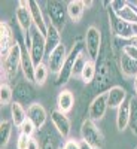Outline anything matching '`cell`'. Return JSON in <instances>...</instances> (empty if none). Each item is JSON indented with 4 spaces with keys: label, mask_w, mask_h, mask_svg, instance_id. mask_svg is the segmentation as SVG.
<instances>
[{
    "label": "cell",
    "mask_w": 137,
    "mask_h": 149,
    "mask_svg": "<svg viewBox=\"0 0 137 149\" xmlns=\"http://www.w3.org/2000/svg\"><path fill=\"white\" fill-rule=\"evenodd\" d=\"M134 91H136V95H137V76L134 78Z\"/></svg>",
    "instance_id": "ab89813d"
},
{
    "label": "cell",
    "mask_w": 137,
    "mask_h": 149,
    "mask_svg": "<svg viewBox=\"0 0 137 149\" xmlns=\"http://www.w3.org/2000/svg\"><path fill=\"white\" fill-rule=\"evenodd\" d=\"M45 42H46V52H48V54H51L58 45H61L60 31L52 26L51 22L48 24V31H46V34H45Z\"/></svg>",
    "instance_id": "603a6c76"
},
{
    "label": "cell",
    "mask_w": 137,
    "mask_h": 149,
    "mask_svg": "<svg viewBox=\"0 0 137 149\" xmlns=\"http://www.w3.org/2000/svg\"><path fill=\"white\" fill-rule=\"evenodd\" d=\"M10 118H12V124H14L17 128H19L22 124L29 119L27 110L24 109L22 104H19L17 102H12V104H10Z\"/></svg>",
    "instance_id": "7402d4cb"
},
{
    "label": "cell",
    "mask_w": 137,
    "mask_h": 149,
    "mask_svg": "<svg viewBox=\"0 0 137 149\" xmlns=\"http://www.w3.org/2000/svg\"><path fill=\"white\" fill-rule=\"evenodd\" d=\"M40 149H58V148H57V140H55L54 134H52L51 131H46V133L42 136Z\"/></svg>",
    "instance_id": "4dcf8cb0"
},
{
    "label": "cell",
    "mask_w": 137,
    "mask_h": 149,
    "mask_svg": "<svg viewBox=\"0 0 137 149\" xmlns=\"http://www.w3.org/2000/svg\"><path fill=\"white\" fill-rule=\"evenodd\" d=\"M30 139H31V137H29V136L19 134L18 139H17V149H29Z\"/></svg>",
    "instance_id": "836d02e7"
},
{
    "label": "cell",
    "mask_w": 137,
    "mask_h": 149,
    "mask_svg": "<svg viewBox=\"0 0 137 149\" xmlns=\"http://www.w3.org/2000/svg\"><path fill=\"white\" fill-rule=\"evenodd\" d=\"M110 9L112 12L122 21H125L131 26H137V8L133 6L130 2H121V0H112Z\"/></svg>",
    "instance_id": "52a82bcc"
},
{
    "label": "cell",
    "mask_w": 137,
    "mask_h": 149,
    "mask_svg": "<svg viewBox=\"0 0 137 149\" xmlns=\"http://www.w3.org/2000/svg\"><path fill=\"white\" fill-rule=\"evenodd\" d=\"M15 43H17V39L14 36V31H12L8 22L2 21L0 22V55H2V60L8 55V52Z\"/></svg>",
    "instance_id": "7c38bea8"
},
{
    "label": "cell",
    "mask_w": 137,
    "mask_h": 149,
    "mask_svg": "<svg viewBox=\"0 0 137 149\" xmlns=\"http://www.w3.org/2000/svg\"><path fill=\"white\" fill-rule=\"evenodd\" d=\"M130 130L137 136V95L130 98Z\"/></svg>",
    "instance_id": "83f0119b"
},
{
    "label": "cell",
    "mask_w": 137,
    "mask_h": 149,
    "mask_svg": "<svg viewBox=\"0 0 137 149\" xmlns=\"http://www.w3.org/2000/svg\"><path fill=\"white\" fill-rule=\"evenodd\" d=\"M119 67L124 76H128V78L137 76V60H133L125 54H122L119 57Z\"/></svg>",
    "instance_id": "cb8c5ba5"
},
{
    "label": "cell",
    "mask_w": 137,
    "mask_h": 149,
    "mask_svg": "<svg viewBox=\"0 0 137 149\" xmlns=\"http://www.w3.org/2000/svg\"><path fill=\"white\" fill-rule=\"evenodd\" d=\"M107 17H109V21H110V27H112V31L113 34L118 37V39H122V40H130L131 37L136 34V30H134V26L119 19L112 9H107Z\"/></svg>",
    "instance_id": "9c48e42d"
},
{
    "label": "cell",
    "mask_w": 137,
    "mask_h": 149,
    "mask_svg": "<svg viewBox=\"0 0 137 149\" xmlns=\"http://www.w3.org/2000/svg\"><path fill=\"white\" fill-rule=\"evenodd\" d=\"M46 12H48V17L51 24L58 30L61 31L66 26V18L67 15V6L64 8V5L58 2V0H49L46 2Z\"/></svg>",
    "instance_id": "8992f818"
},
{
    "label": "cell",
    "mask_w": 137,
    "mask_h": 149,
    "mask_svg": "<svg viewBox=\"0 0 137 149\" xmlns=\"http://www.w3.org/2000/svg\"><path fill=\"white\" fill-rule=\"evenodd\" d=\"M12 125L14 124L6 121V119H2L0 122V146L2 149H5L10 140V136H12Z\"/></svg>",
    "instance_id": "484cf974"
},
{
    "label": "cell",
    "mask_w": 137,
    "mask_h": 149,
    "mask_svg": "<svg viewBox=\"0 0 137 149\" xmlns=\"http://www.w3.org/2000/svg\"><path fill=\"white\" fill-rule=\"evenodd\" d=\"M60 149H63V148H60Z\"/></svg>",
    "instance_id": "7bdbcfd3"
},
{
    "label": "cell",
    "mask_w": 137,
    "mask_h": 149,
    "mask_svg": "<svg viewBox=\"0 0 137 149\" xmlns=\"http://www.w3.org/2000/svg\"><path fill=\"white\" fill-rule=\"evenodd\" d=\"M85 3V8H91L92 6V2H83Z\"/></svg>",
    "instance_id": "60d3db41"
},
{
    "label": "cell",
    "mask_w": 137,
    "mask_h": 149,
    "mask_svg": "<svg viewBox=\"0 0 137 149\" xmlns=\"http://www.w3.org/2000/svg\"><path fill=\"white\" fill-rule=\"evenodd\" d=\"M29 9H30V14H31V19H33V24H34V29L39 31L40 34L45 36L46 31H48V22L43 18V14H42V9H40L39 3L34 2V0H29Z\"/></svg>",
    "instance_id": "e0dca14e"
},
{
    "label": "cell",
    "mask_w": 137,
    "mask_h": 149,
    "mask_svg": "<svg viewBox=\"0 0 137 149\" xmlns=\"http://www.w3.org/2000/svg\"><path fill=\"white\" fill-rule=\"evenodd\" d=\"M79 146H81V149H94L92 146H90L88 143L83 142V140H81V142H79Z\"/></svg>",
    "instance_id": "f35d334b"
},
{
    "label": "cell",
    "mask_w": 137,
    "mask_h": 149,
    "mask_svg": "<svg viewBox=\"0 0 137 149\" xmlns=\"http://www.w3.org/2000/svg\"><path fill=\"white\" fill-rule=\"evenodd\" d=\"M86 61H88V60L83 57V54L79 55V58L76 60V64H74L73 76H81V73H82V70H83V67H85V64H86Z\"/></svg>",
    "instance_id": "d6a6232c"
},
{
    "label": "cell",
    "mask_w": 137,
    "mask_h": 149,
    "mask_svg": "<svg viewBox=\"0 0 137 149\" xmlns=\"http://www.w3.org/2000/svg\"><path fill=\"white\" fill-rule=\"evenodd\" d=\"M83 43H85L86 54L91 58V61H97L98 55L102 52V31L95 26H90L85 31Z\"/></svg>",
    "instance_id": "5b68a950"
},
{
    "label": "cell",
    "mask_w": 137,
    "mask_h": 149,
    "mask_svg": "<svg viewBox=\"0 0 137 149\" xmlns=\"http://www.w3.org/2000/svg\"><path fill=\"white\" fill-rule=\"evenodd\" d=\"M112 82H113V66L109 58H104L97 69L94 88L98 91V94H104L112 88Z\"/></svg>",
    "instance_id": "3957f363"
},
{
    "label": "cell",
    "mask_w": 137,
    "mask_h": 149,
    "mask_svg": "<svg viewBox=\"0 0 137 149\" xmlns=\"http://www.w3.org/2000/svg\"><path fill=\"white\" fill-rule=\"evenodd\" d=\"M21 61H22V46L17 40V43L12 46V49L8 52V55L3 58L2 64V79L3 76L6 79H14L17 78L18 70L21 69Z\"/></svg>",
    "instance_id": "6da1fadb"
},
{
    "label": "cell",
    "mask_w": 137,
    "mask_h": 149,
    "mask_svg": "<svg viewBox=\"0 0 137 149\" xmlns=\"http://www.w3.org/2000/svg\"><path fill=\"white\" fill-rule=\"evenodd\" d=\"M21 69L24 73V78H26L27 82H34V63L31 60L30 51L27 48H22V61H21Z\"/></svg>",
    "instance_id": "ffe728a7"
},
{
    "label": "cell",
    "mask_w": 137,
    "mask_h": 149,
    "mask_svg": "<svg viewBox=\"0 0 137 149\" xmlns=\"http://www.w3.org/2000/svg\"><path fill=\"white\" fill-rule=\"evenodd\" d=\"M127 45H131V46L137 48V34H134L130 40H127Z\"/></svg>",
    "instance_id": "74e56055"
},
{
    "label": "cell",
    "mask_w": 137,
    "mask_h": 149,
    "mask_svg": "<svg viewBox=\"0 0 137 149\" xmlns=\"http://www.w3.org/2000/svg\"><path fill=\"white\" fill-rule=\"evenodd\" d=\"M122 54H125L127 57H130L133 60H137V48H134L131 45H124L122 46Z\"/></svg>",
    "instance_id": "e575fe53"
},
{
    "label": "cell",
    "mask_w": 137,
    "mask_h": 149,
    "mask_svg": "<svg viewBox=\"0 0 137 149\" xmlns=\"http://www.w3.org/2000/svg\"><path fill=\"white\" fill-rule=\"evenodd\" d=\"M109 109L107 106V98H106V93L104 94H98L97 97L92 98V102L90 103V109H88V118L91 121H100L103 119V116L106 115V110Z\"/></svg>",
    "instance_id": "5bb4252c"
},
{
    "label": "cell",
    "mask_w": 137,
    "mask_h": 149,
    "mask_svg": "<svg viewBox=\"0 0 137 149\" xmlns=\"http://www.w3.org/2000/svg\"><path fill=\"white\" fill-rule=\"evenodd\" d=\"M85 12V3L82 0H72L67 3V15L73 22L81 21V18L83 17Z\"/></svg>",
    "instance_id": "d4e9b609"
},
{
    "label": "cell",
    "mask_w": 137,
    "mask_h": 149,
    "mask_svg": "<svg viewBox=\"0 0 137 149\" xmlns=\"http://www.w3.org/2000/svg\"><path fill=\"white\" fill-rule=\"evenodd\" d=\"M48 73H49L48 64L42 63L39 66H36V69H34V84L39 85V86L45 85V82L48 79Z\"/></svg>",
    "instance_id": "f1b7e54d"
},
{
    "label": "cell",
    "mask_w": 137,
    "mask_h": 149,
    "mask_svg": "<svg viewBox=\"0 0 137 149\" xmlns=\"http://www.w3.org/2000/svg\"><path fill=\"white\" fill-rule=\"evenodd\" d=\"M36 93H34V88L31 82H18L14 88V98L15 102L19 103V104H33V98H34Z\"/></svg>",
    "instance_id": "8fae6325"
},
{
    "label": "cell",
    "mask_w": 137,
    "mask_h": 149,
    "mask_svg": "<svg viewBox=\"0 0 137 149\" xmlns=\"http://www.w3.org/2000/svg\"><path fill=\"white\" fill-rule=\"evenodd\" d=\"M34 130H36L34 124H33L30 119H27V121H26V122H24L22 125L19 127V134H24V136H29V137H33Z\"/></svg>",
    "instance_id": "1f68e13d"
},
{
    "label": "cell",
    "mask_w": 137,
    "mask_h": 149,
    "mask_svg": "<svg viewBox=\"0 0 137 149\" xmlns=\"http://www.w3.org/2000/svg\"><path fill=\"white\" fill-rule=\"evenodd\" d=\"M74 106V95L70 90H61L57 97V109L63 113H69Z\"/></svg>",
    "instance_id": "d6986e66"
},
{
    "label": "cell",
    "mask_w": 137,
    "mask_h": 149,
    "mask_svg": "<svg viewBox=\"0 0 137 149\" xmlns=\"http://www.w3.org/2000/svg\"><path fill=\"white\" fill-rule=\"evenodd\" d=\"M63 149H81L79 142L74 140V139H67L63 145Z\"/></svg>",
    "instance_id": "d590c367"
},
{
    "label": "cell",
    "mask_w": 137,
    "mask_h": 149,
    "mask_svg": "<svg viewBox=\"0 0 137 149\" xmlns=\"http://www.w3.org/2000/svg\"><path fill=\"white\" fill-rule=\"evenodd\" d=\"M29 149H40V142L37 140V139H34V137H31V139H30Z\"/></svg>",
    "instance_id": "8d00e7d4"
},
{
    "label": "cell",
    "mask_w": 137,
    "mask_h": 149,
    "mask_svg": "<svg viewBox=\"0 0 137 149\" xmlns=\"http://www.w3.org/2000/svg\"><path fill=\"white\" fill-rule=\"evenodd\" d=\"M95 73H97L95 61L88 60V61H86V64H85V67H83V70H82V73H81V79H82V82H83V84H91V82H94V79H95Z\"/></svg>",
    "instance_id": "4316f807"
},
{
    "label": "cell",
    "mask_w": 137,
    "mask_h": 149,
    "mask_svg": "<svg viewBox=\"0 0 137 149\" xmlns=\"http://www.w3.org/2000/svg\"><path fill=\"white\" fill-rule=\"evenodd\" d=\"M27 116L34 124L36 128H42L45 124H46V121H48L46 109L40 103H36V102L27 107Z\"/></svg>",
    "instance_id": "2e32d148"
},
{
    "label": "cell",
    "mask_w": 137,
    "mask_h": 149,
    "mask_svg": "<svg viewBox=\"0 0 137 149\" xmlns=\"http://www.w3.org/2000/svg\"><path fill=\"white\" fill-rule=\"evenodd\" d=\"M85 49V43H81V42H76V45H73L72 51L67 54V58L64 61L63 67H61L60 73L57 74V81H55V85L57 86H61V85H66L70 78L73 76V70H74V64H76V60L79 58V55H82Z\"/></svg>",
    "instance_id": "7a4b0ae2"
},
{
    "label": "cell",
    "mask_w": 137,
    "mask_h": 149,
    "mask_svg": "<svg viewBox=\"0 0 137 149\" xmlns=\"http://www.w3.org/2000/svg\"><path fill=\"white\" fill-rule=\"evenodd\" d=\"M116 110V127L119 131H124L130 125V100L124 102Z\"/></svg>",
    "instance_id": "44dd1931"
},
{
    "label": "cell",
    "mask_w": 137,
    "mask_h": 149,
    "mask_svg": "<svg viewBox=\"0 0 137 149\" xmlns=\"http://www.w3.org/2000/svg\"><path fill=\"white\" fill-rule=\"evenodd\" d=\"M51 121L52 125L57 130V133L63 139H70V131H72V122L67 116V113H63L58 109L51 112Z\"/></svg>",
    "instance_id": "30bf717a"
},
{
    "label": "cell",
    "mask_w": 137,
    "mask_h": 149,
    "mask_svg": "<svg viewBox=\"0 0 137 149\" xmlns=\"http://www.w3.org/2000/svg\"><path fill=\"white\" fill-rule=\"evenodd\" d=\"M15 18H17L19 29L24 33L30 34L33 19H31V14H30V9H29V2H26V0H19L18 2V8L15 10Z\"/></svg>",
    "instance_id": "4fadbf2b"
},
{
    "label": "cell",
    "mask_w": 137,
    "mask_h": 149,
    "mask_svg": "<svg viewBox=\"0 0 137 149\" xmlns=\"http://www.w3.org/2000/svg\"><path fill=\"white\" fill-rule=\"evenodd\" d=\"M66 58H67V49H66L64 43H61L48 57V67H49V70H51V73L58 74L61 67H63V64H64Z\"/></svg>",
    "instance_id": "9a60e30c"
},
{
    "label": "cell",
    "mask_w": 137,
    "mask_h": 149,
    "mask_svg": "<svg viewBox=\"0 0 137 149\" xmlns=\"http://www.w3.org/2000/svg\"><path fill=\"white\" fill-rule=\"evenodd\" d=\"M106 98H107V106L109 109H118L124 102H127V91L125 88H122L119 85H113L112 88L106 93Z\"/></svg>",
    "instance_id": "ac0fdd59"
},
{
    "label": "cell",
    "mask_w": 137,
    "mask_h": 149,
    "mask_svg": "<svg viewBox=\"0 0 137 149\" xmlns=\"http://www.w3.org/2000/svg\"><path fill=\"white\" fill-rule=\"evenodd\" d=\"M12 98H14V90H12L8 84L2 82V85H0V103H2L3 106L12 104L10 103Z\"/></svg>",
    "instance_id": "f546056e"
},
{
    "label": "cell",
    "mask_w": 137,
    "mask_h": 149,
    "mask_svg": "<svg viewBox=\"0 0 137 149\" xmlns=\"http://www.w3.org/2000/svg\"><path fill=\"white\" fill-rule=\"evenodd\" d=\"M81 137L94 149H103L104 148V136L102 130L95 125V122L90 118L85 119L81 125Z\"/></svg>",
    "instance_id": "277c9868"
},
{
    "label": "cell",
    "mask_w": 137,
    "mask_h": 149,
    "mask_svg": "<svg viewBox=\"0 0 137 149\" xmlns=\"http://www.w3.org/2000/svg\"><path fill=\"white\" fill-rule=\"evenodd\" d=\"M29 51H30V55H31L34 66H39V64L43 63V57H45V52H46V42H45V36L40 34L36 29L30 33Z\"/></svg>",
    "instance_id": "ba28073f"
},
{
    "label": "cell",
    "mask_w": 137,
    "mask_h": 149,
    "mask_svg": "<svg viewBox=\"0 0 137 149\" xmlns=\"http://www.w3.org/2000/svg\"><path fill=\"white\" fill-rule=\"evenodd\" d=\"M134 30H136V34H137V26H134Z\"/></svg>",
    "instance_id": "b9f144b4"
}]
</instances>
